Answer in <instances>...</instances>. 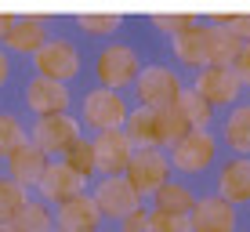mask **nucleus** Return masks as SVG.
Listing matches in <instances>:
<instances>
[{"mask_svg": "<svg viewBox=\"0 0 250 232\" xmlns=\"http://www.w3.org/2000/svg\"><path fill=\"white\" fill-rule=\"evenodd\" d=\"M145 232H192V225H188V214H170V211L152 207L149 221H145Z\"/></svg>", "mask_w": 250, "mask_h": 232, "instance_id": "28", "label": "nucleus"}, {"mask_svg": "<svg viewBox=\"0 0 250 232\" xmlns=\"http://www.w3.org/2000/svg\"><path fill=\"white\" fill-rule=\"evenodd\" d=\"M134 94H138V105L145 109H170L178 102V94H182V76H178L170 65H142V73H138V80L131 84Z\"/></svg>", "mask_w": 250, "mask_h": 232, "instance_id": "2", "label": "nucleus"}, {"mask_svg": "<svg viewBox=\"0 0 250 232\" xmlns=\"http://www.w3.org/2000/svg\"><path fill=\"white\" fill-rule=\"evenodd\" d=\"M7 80H11V55L0 47V87H4Z\"/></svg>", "mask_w": 250, "mask_h": 232, "instance_id": "35", "label": "nucleus"}, {"mask_svg": "<svg viewBox=\"0 0 250 232\" xmlns=\"http://www.w3.org/2000/svg\"><path fill=\"white\" fill-rule=\"evenodd\" d=\"M142 73V58H138L134 47L127 44H109L98 51L94 58V76L105 91H120V87H131Z\"/></svg>", "mask_w": 250, "mask_h": 232, "instance_id": "3", "label": "nucleus"}, {"mask_svg": "<svg viewBox=\"0 0 250 232\" xmlns=\"http://www.w3.org/2000/svg\"><path fill=\"white\" fill-rule=\"evenodd\" d=\"M91 200L98 203L102 218H109V221H120L124 214H131L134 207H142V196H138L134 189H131V182H127L124 174H109V178H102V182L94 185Z\"/></svg>", "mask_w": 250, "mask_h": 232, "instance_id": "8", "label": "nucleus"}, {"mask_svg": "<svg viewBox=\"0 0 250 232\" xmlns=\"http://www.w3.org/2000/svg\"><path fill=\"white\" fill-rule=\"evenodd\" d=\"M149 22L156 25L160 33H167V37H174V33H182V29H188V25H196L200 19H196L192 11H174V15H152Z\"/></svg>", "mask_w": 250, "mask_h": 232, "instance_id": "32", "label": "nucleus"}, {"mask_svg": "<svg viewBox=\"0 0 250 232\" xmlns=\"http://www.w3.org/2000/svg\"><path fill=\"white\" fill-rule=\"evenodd\" d=\"M25 200H29V192H25L15 178H0V221H7V225H11L15 214L22 211Z\"/></svg>", "mask_w": 250, "mask_h": 232, "instance_id": "26", "label": "nucleus"}, {"mask_svg": "<svg viewBox=\"0 0 250 232\" xmlns=\"http://www.w3.org/2000/svg\"><path fill=\"white\" fill-rule=\"evenodd\" d=\"M221 142H225L236 156H250V105L229 109L225 124H221Z\"/></svg>", "mask_w": 250, "mask_h": 232, "instance_id": "20", "label": "nucleus"}, {"mask_svg": "<svg viewBox=\"0 0 250 232\" xmlns=\"http://www.w3.org/2000/svg\"><path fill=\"white\" fill-rule=\"evenodd\" d=\"M207 22H210V25H221V29H229L232 37L239 40V44H250V15H225V11H218V15H210Z\"/></svg>", "mask_w": 250, "mask_h": 232, "instance_id": "31", "label": "nucleus"}, {"mask_svg": "<svg viewBox=\"0 0 250 232\" xmlns=\"http://www.w3.org/2000/svg\"><path fill=\"white\" fill-rule=\"evenodd\" d=\"M0 232H15L11 225H7V221H0Z\"/></svg>", "mask_w": 250, "mask_h": 232, "instance_id": "37", "label": "nucleus"}, {"mask_svg": "<svg viewBox=\"0 0 250 232\" xmlns=\"http://www.w3.org/2000/svg\"><path fill=\"white\" fill-rule=\"evenodd\" d=\"M47 19L44 15H15L11 29L4 37V51L7 55H37L47 44Z\"/></svg>", "mask_w": 250, "mask_h": 232, "instance_id": "13", "label": "nucleus"}, {"mask_svg": "<svg viewBox=\"0 0 250 232\" xmlns=\"http://www.w3.org/2000/svg\"><path fill=\"white\" fill-rule=\"evenodd\" d=\"M120 131L131 138L134 149H160V145H156V109L134 105L131 113H127V120H124Z\"/></svg>", "mask_w": 250, "mask_h": 232, "instance_id": "19", "label": "nucleus"}, {"mask_svg": "<svg viewBox=\"0 0 250 232\" xmlns=\"http://www.w3.org/2000/svg\"><path fill=\"white\" fill-rule=\"evenodd\" d=\"M170 51H174V58L182 65H188V69H203L207 62V22H196L188 25V29L174 33L170 37Z\"/></svg>", "mask_w": 250, "mask_h": 232, "instance_id": "18", "label": "nucleus"}, {"mask_svg": "<svg viewBox=\"0 0 250 232\" xmlns=\"http://www.w3.org/2000/svg\"><path fill=\"white\" fill-rule=\"evenodd\" d=\"M124 178L131 182V189L142 200H149V196L160 192V185L170 182V160L163 149H134L131 163H127Z\"/></svg>", "mask_w": 250, "mask_h": 232, "instance_id": "4", "label": "nucleus"}, {"mask_svg": "<svg viewBox=\"0 0 250 232\" xmlns=\"http://www.w3.org/2000/svg\"><path fill=\"white\" fill-rule=\"evenodd\" d=\"M25 109L33 116H55V113H69V87L65 84H55L47 76H33L25 84Z\"/></svg>", "mask_w": 250, "mask_h": 232, "instance_id": "14", "label": "nucleus"}, {"mask_svg": "<svg viewBox=\"0 0 250 232\" xmlns=\"http://www.w3.org/2000/svg\"><path fill=\"white\" fill-rule=\"evenodd\" d=\"M174 109L188 120V124H192V131H210V124H214V105H210L207 98H200L192 87H182Z\"/></svg>", "mask_w": 250, "mask_h": 232, "instance_id": "21", "label": "nucleus"}, {"mask_svg": "<svg viewBox=\"0 0 250 232\" xmlns=\"http://www.w3.org/2000/svg\"><path fill=\"white\" fill-rule=\"evenodd\" d=\"M218 196L225 203H250V156H236L218 170Z\"/></svg>", "mask_w": 250, "mask_h": 232, "instance_id": "17", "label": "nucleus"}, {"mask_svg": "<svg viewBox=\"0 0 250 232\" xmlns=\"http://www.w3.org/2000/svg\"><path fill=\"white\" fill-rule=\"evenodd\" d=\"M192 91L200 94V98H207L210 105H232L243 87H239L236 73H232L229 65H203V69H196Z\"/></svg>", "mask_w": 250, "mask_h": 232, "instance_id": "12", "label": "nucleus"}, {"mask_svg": "<svg viewBox=\"0 0 250 232\" xmlns=\"http://www.w3.org/2000/svg\"><path fill=\"white\" fill-rule=\"evenodd\" d=\"M188 131H192V124H188V120L178 113L174 105H170V109H160V113H156V145H160V149L178 145Z\"/></svg>", "mask_w": 250, "mask_h": 232, "instance_id": "23", "label": "nucleus"}, {"mask_svg": "<svg viewBox=\"0 0 250 232\" xmlns=\"http://www.w3.org/2000/svg\"><path fill=\"white\" fill-rule=\"evenodd\" d=\"M236 51H239V40L232 37L229 29L207 22V62L210 65H229L232 58H236Z\"/></svg>", "mask_w": 250, "mask_h": 232, "instance_id": "24", "label": "nucleus"}, {"mask_svg": "<svg viewBox=\"0 0 250 232\" xmlns=\"http://www.w3.org/2000/svg\"><path fill=\"white\" fill-rule=\"evenodd\" d=\"M102 211L98 203L91 200V192H80V196H69L55 207V229L62 232H98L102 229Z\"/></svg>", "mask_w": 250, "mask_h": 232, "instance_id": "11", "label": "nucleus"}, {"mask_svg": "<svg viewBox=\"0 0 250 232\" xmlns=\"http://www.w3.org/2000/svg\"><path fill=\"white\" fill-rule=\"evenodd\" d=\"M76 25L91 37H113V33L124 25L120 15H109V11H87V15H76Z\"/></svg>", "mask_w": 250, "mask_h": 232, "instance_id": "27", "label": "nucleus"}, {"mask_svg": "<svg viewBox=\"0 0 250 232\" xmlns=\"http://www.w3.org/2000/svg\"><path fill=\"white\" fill-rule=\"evenodd\" d=\"M47 163H51L47 152L25 138L22 145H15V152L7 156V170H11V178H15L22 189H33V185L40 182V174H44Z\"/></svg>", "mask_w": 250, "mask_h": 232, "instance_id": "16", "label": "nucleus"}, {"mask_svg": "<svg viewBox=\"0 0 250 232\" xmlns=\"http://www.w3.org/2000/svg\"><path fill=\"white\" fill-rule=\"evenodd\" d=\"M127 102H124V94L120 91H105V87H91L87 94H83V109H80V116H83V124L91 127V131H120L124 127V120H127Z\"/></svg>", "mask_w": 250, "mask_h": 232, "instance_id": "5", "label": "nucleus"}, {"mask_svg": "<svg viewBox=\"0 0 250 232\" xmlns=\"http://www.w3.org/2000/svg\"><path fill=\"white\" fill-rule=\"evenodd\" d=\"M62 160H65L80 178H87V182H91V174H98V167H94V149H91V142H87V138H80V142H76L73 149H69L65 156H62Z\"/></svg>", "mask_w": 250, "mask_h": 232, "instance_id": "29", "label": "nucleus"}, {"mask_svg": "<svg viewBox=\"0 0 250 232\" xmlns=\"http://www.w3.org/2000/svg\"><path fill=\"white\" fill-rule=\"evenodd\" d=\"M229 69L236 73L239 87H250V44H239L236 58H232V62H229Z\"/></svg>", "mask_w": 250, "mask_h": 232, "instance_id": "33", "label": "nucleus"}, {"mask_svg": "<svg viewBox=\"0 0 250 232\" xmlns=\"http://www.w3.org/2000/svg\"><path fill=\"white\" fill-rule=\"evenodd\" d=\"M152 200H156V207H160V211L188 214V211L196 207V200H200V196H196L188 185H182V182H167V185H160V192L152 196Z\"/></svg>", "mask_w": 250, "mask_h": 232, "instance_id": "25", "label": "nucleus"}, {"mask_svg": "<svg viewBox=\"0 0 250 232\" xmlns=\"http://www.w3.org/2000/svg\"><path fill=\"white\" fill-rule=\"evenodd\" d=\"M25 142V131H22V124H19V116H11V113H0V156H11L15 152V145H22Z\"/></svg>", "mask_w": 250, "mask_h": 232, "instance_id": "30", "label": "nucleus"}, {"mask_svg": "<svg viewBox=\"0 0 250 232\" xmlns=\"http://www.w3.org/2000/svg\"><path fill=\"white\" fill-rule=\"evenodd\" d=\"M188 225L192 232H236V207L221 196H203L188 211Z\"/></svg>", "mask_w": 250, "mask_h": 232, "instance_id": "15", "label": "nucleus"}, {"mask_svg": "<svg viewBox=\"0 0 250 232\" xmlns=\"http://www.w3.org/2000/svg\"><path fill=\"white\" fill-rule=\"evenodd\" d=\"M11 22H15V15L0 11V44H4V37H7V29H11Z\"/></svg>", "mask_w": 250, "mask_h": 232, "instance_id": "36", "label": "nucleus"}, {"mask_svg": "<svg viewBox=\"0 0 250 232\" xmlns=\"http://www.w3.org/2000/svg\"><path fill=\"white\" fill-rule=\"evenodd\" d=\"M91 149H94V167H98V174H124L127 163L134 156V145L127 138L124 131H102L91 138Z\"/></svg>", "mask_w": 250, "mask_h": 232, "instance_id": "10", "label": "nucleus"}, {"mask_svg": "<svg viewBox=\"0 0 250 232\" xmlns=\"http://www.w3.org/2000/svg\"><path fill=\"white\" fill-rule=\"evenodd\" d=\"M83 138V124L69 113H55V116H37L29 127V142L40 145L47 156L62 160L76 142Z\"/></svg>", "mask_w": 250, "mask_h": 232, "instance_id": "1", "label": "nucleus"}, {"mask_svg": "<svg viewBox=\"0 0 250 232\" xmlns=\"http://www.w3.org/2000/svg\"><path fill=\"white\" fill-rule=\"evenodd\" d=\"M170 167L182 174H203L218 160V138L210 131H188L178 145H170Z\"/></svg>", "mask_w": 250, "mask_h": 232, "instance_id": "6", "label": "nucleus"}, {"mask_svg": "<svg viewBox=\"0 0 250 232\" xmlns=\"http://www.w3.org/2000/svg\"><path fill=\"white\" fill-rule=\"evenodd\" d=\"M51 232H62V229H51Z\"/></svg>", "mask_w": 250, "mask_h": 232, "instance_id": "38", "label": "nucleus"}, {"mask_svg": "<svg viewBox=\"0 0 250 232\" xmlns=\"http://www.w3.org/2000/svg\"><path fill=\"white\" fill-rule=\"evenodd\" d=\"M33 189L40 192V200H44V203H55V207H58V203L69 200V196L87 192V178H80L65 160H51L44 167V174H40V182Z\"/></svg>", "mask_w": 250, "mask_h": 232, "instance_id": "9", "label": "nucleus"}, {"mask_svg": "<svg viewBox=\"0 0 250 232\" xmlns=\"http://www.w3.org/2000/svg\"><path fill=\"white\" fill-rule=\"evenodd\" d=\"M33 65H37V76H47L55 84H69L80 76V51H76L73 40L55 37L33 55Z\"/></svg>", "mask_w": 250, "mask_h": 232, "instance_id": "7", "label": "nucleus"}, {"mask_svg": "<svg viewBox=\"0 0 250 232\" xmlns=\"http://www.w3.org/2000/svg\"><path fill=\"white\" fill-rule=\"evenodd\" d=\"M11 229L15 232H51L55 229V218H51V207L44 200H25L22 203V211L15 214V221H11Z\"/></svg>", "mask_w": 250, "mask_h": 232, "instance_id": "22", "label": "nucleus"}, {"mask_svg": "<svg viewBox=\"0 0 250 232\" xmlns=\"http://www.w3.org/2000/svg\"><path fill=\"white\" fill-rule=\"evenodd\" d=\"M145 221H149V207H134L120 218V232H145Z\"/></svg>", "mask_w": 250, "mask_h": 232, "instance_id": "34", "label": "nucleus"}]
</instances>
